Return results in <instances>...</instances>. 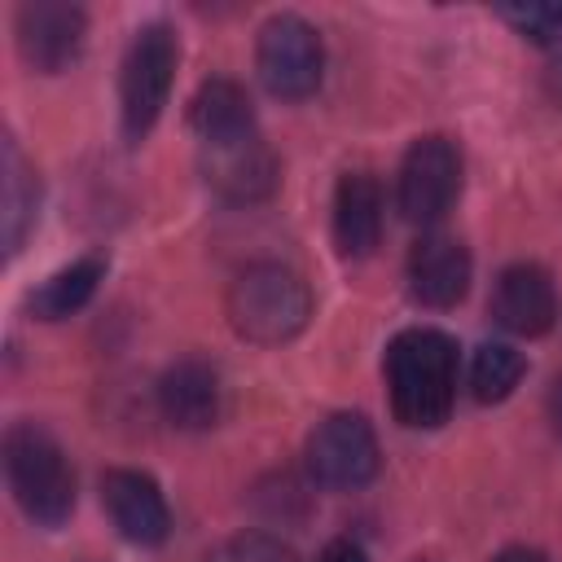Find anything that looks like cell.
Instances as JSON below:
<instances>
[{
	"label": "cell",
	"instance_id": "cell-1",
	"mask_svg": "<svg viewBox=\"0 0 562 562\" xmlns=\"http://www.w3.org/2000/svg\"><path fill=\"white\" fill-rule=\"evenodd\" d=\"M391 413L408 430H435L457 404V342L443 329H400L382 360Z\"/></svg>",
	"mask_w": 562,
	"mask_h": 562
},
{
	"label": "cell",
	"instance_id": "cell-2",
	"mask_svg": "<svg viewBox=\"0 0 562 562\" xmlns=\"http://www.w3.org/2000/svg\"><path fill=\"white\" fill-rule=\"evenodd\" d=\"M224 312L237 338L255 347H281L299 338L312 321V290L285 263H250L233 277L224 294Z\"/></svg>",
	"mask_w": 562,
	"mask_h": 562
},
{
	"label": "cell",
	"instance_id": "cell-3",
	"mask_svg": "<svg viewBox=\"0 0 562 562\" xmlns=\"http://www.w3.org/2000/svg\"><path fill=\"white\" fill-rule=\"evenodd\" d=\"M4 479L26 509L31 522L40 527H61L75 509V470L61 452V443L35 426V422H13L4 430Z\"/></svg>",
	"mask_w": 562,
	"mask_h": 562
},
{
	"label": "cell",
	"instance_id": "cell-4",
	"mask_svg": "<svg viewBox=\"0 0 562 562\" xmlns=\"http://www.w3.org/2000/svg\"><path fill=\"white\" fill-rule=\"evenodd\" d=\"M176 61H180V44L167 22H149L132 35L119 66V114L127 140H140L158 123L176 83Z\"/></svg>",
	"mask_w": 562,
	"mask_h": 562
},
{
	"label": "cell",
	"instance_id": "cell-5",
	"mask_svg": "<svg viewBox=\"0 0 562 562\" xmlns=\"http://www.w3.org/2000/svg\"><path fill=\"white\" fill-rule=\"evenodd\" d=\"M255 70L263 88L281 101H303L325 79L321 31L299 13H272L255 40Z\"/></svg>",
	"mask_w": 562,
	"mask_h": 562
},
{
	"label": "cell",
	"instance_id": "cell-6",
	"mask_svg": "<svg viewBox=\"0 0 562 562\" xmlns=\"http://www.w3.org/2000/svg\"><path fill=\"white\" fill-rule=\"evenodd\" d=\"M461 198V149L448 136H417L400 162L395 202L400 215L417 228L439 224Z\"/></svg>",
	"mask_w": 562,
	"mask_h": 562
},
{
	"label": "cell",
	"instance_id": "cell-7",
	"mask_svg": "<svg viewBox=\"0 0 562 562\" xmlns=\"http://www.w3.org/2000/svg\"><path fill=\"white\" fill-rule=\"evenodd\" d=\"M378 435L360 413H329L307 435V474L325 492H356L378 474Z\"/></svg>",
	"mask_w": 562,
	"mask_h": 562
},
{
	"label": "cell",
	"instance_id": "cell-8",
	"mask_svg": "<svg viewBox=\"0 0 562 562\" xmlns=\"http://www.w3.org/2000/svg\"><path fill=\"white\" fill-rule=\"evenodd\" d=\"M202 180L215 198L233 202V206H255V202H268L281 184V162L272 154V145L250 132L241 140H228V145H202Z\"/></svg>",
	"mask_w": 562,
	"mask_h": 562
},
{
	"label": "cell",
	"instance_id": "cell-9",
	"mask_svg": "<svg viewBox=\"0 0 562 562\" xmlns=\"http://www.w3.org/2000/svg\"><path fill=\"white\" fill-rule=\"evenodd\" d=\"M18 53L31 70L57 75L66 70L88 35V13L66 0H31L18 9Z\"/></svg>",
	"mask_w": 562,
	"mask_h": 562
},
{
	"label": "cell",
	"instance_id": "cell-10",
	"mask_svg": "<svg viewBox=\"0 0 562 562\" xmlns=\"http://www.w3.org/2000/svg\"><path fill=\"white\" fill-rule=\"evenodd\" d=\"M101 505L123 540L132 544H162L171 536V509L162 487L145 470H105Z\"/></svg>",
	"mask_w": 562,
	"mask_h": 562
},
{
	"label": "cell",
	"instance_id": "cell-11",
	"mask_svg": "<svg viewBox=\"0 0 562 562\" xmlns=\"http://www.w3.org/2000/svg\"><path fill=\"white\" fill-rule=\"evenodd\" d=\"M492 321L518 338H540L558 321V294L540 263H509L492 285Z\"/></svg>",
	"mask_w": 562,
	"mask_h": 562
},
{
	"label": "cell",
	"instance_id": "cell-12",
	"mask_svg": "<svg viewBox=\"0 0 562 562\" xmlns=\"http://www.w3.org/2000/svg\"><path fill=\"white\" fill-rule=\"evenodd\" d=\"M470 250L452 233H422L408 250V294L422 307H452L470 290Z\"/></svg>",
	"mask_w": 562,
	"mask_h": 562
},
{
	"label": "cell",
	"instance_id": "cell-13",
	"mask_svg": "<svg viewBox=\"0 0 562 562\" xmlns=\"http://www.w3.org/2000/svg\"><path fill=\"white\" fill-rule=\"evenodd\" d=\"M158 408L176 430H211L224 408V386L215 364L184 356L158 378Z\"/></svg>",
	"mask_w": 562,
	"mask_h": 562
},
{
	"label": "cell",
	"instance_id": "cell-14",
	"mask_svg": "<svg viewBox=\"0 0 562 562\" xmlns=\"http://www.w3.org/2000/svg\"><path fill=\"white\" fill-rule=\"evenodd\" d=\"M334 241L338 255L364 259L382 241V189L369 171H347L334 189Z\"/></svg>",
	"mask_w": 562,
	"mask_h": 562
},
{
	"label": "cell",
	"instance_id": "cell-15",
	"mask_svg": "<svg viewBox=\"0 0 562 562\" xmlns=\"http://www.w3.org/2000/svg\"><path fill=\"white\" fill-rule=\"evenodd\" d=\"M189 127L202 145H228L255 132V105L237 79H206L189 101Z\"/></svg>",
	"mask_w": 562,
	"mask_h": 562
},
{
	"label": "cell",
	"instance_id": "cell-16",
	"mask_svg": "<svg viewBox=\"0 0 562 562\" xmlns=\"http://www.w3.org/2000/svg\"><path fill=\"white\" fill-rule=\"evenodd\" d=\"M101 277H105V255H79V259H70L66 268H57L53 277H44V281L31 290L26 307H31L40 321H61V316L79 312V307L97 294Z\"/></svg>",
	"mask_w": 562,
	"mask_h": 562
},
{
	"label": "cell",
	"instance_id": "cell-17",
	"mask_svg": "<svg viewBox=\"0 0 562 562\" xmlns=\"http://www.w3.org/2000/svg\"><path fill=\"white\" fill-rule=\"evenodd\" d=\"M0 149H4V250L18 255L26 233H31V224H35V215H40V176L22 158L13 136H4Z\"/></svg>",
	"mask_w": 562,
	"mask_h": 562
},
{
	"label": "cell",
	"instance_id": "cell-18",
	"mask_svg": "<svg viewBox=\"0 0 562 562\" xmlns=\"http://www.w3.org/2000/svg\"><path fill=\"white\" fill-rule=\"evenodd\" d=\"M527 373V360L518 347L509 342H483L470 360V395L479 404H501L514 395V386L522 382Z\"/></svg>",
	"mask_w": 562,
	"mask_h": 562
},
{
	"label": "cell",
	"instance_id": "cell-19",
	"mask_svg": "<svg viewBox=\"0 0 562 562\" xmlns=\"http://www.w3.org/2000/svg\"><path fill=\"white\" fill-rule=\"evenodd\" d=\"M206 562H303V558L268 531H241V536H228L224 544H215L206 553Z\"/></svg>",
	"mask_w": 562,
	"mask_h": 562
},
{
	"label": "cell",
	"instance_id": "cell-20",
	"mask_svg": "<svg viewBox=\"0 0 562 562\" xmlns=\"http://www.w3.org/2000/svg\"><path fill=\"white\" fill-rule=\"evenodd\" d=\"M496 13L531 44H558L562 40V4H501Z\"/></svg>",
	"mask_w": 562,
	"mask_h": 562
},
{
	"label": "cell",
	"instance_id": "cell-21",
	"mask_svg": "<svg viewBox=\"0 0 562 562\" xmlns=\"http://www.w3.org/2000/svg\"><path fill=\"white\" fill-rule=\"evenodd\" d=\"M316 562H369V553H364V544H360V540L338 536V540H329V544L321 549V558H316Z\"/></svg>",
	"mask_w": 562,
	"mask_h": 562
},
{
	"label": "cell",
	"instance_id": "cell-22",
	"mask_svg": "<svg viewBox=\"0 0 562 562\" xmlns=\"http://www.w3.org/2000/svg\"><path fill=\"white\" fill-rule=\"evenodd\" d=\"M496 562H549L540 549H527V544H514V549H501Z\"/></svg>",
	"mask_w": 562,
	"mask_h": 562
},
{
	"label": "cell",
	"instance_id": "cell-23",
	"mask_svg": "<svg viewBox=\"0 0 562 562\" xmlns=\"http://www.w3.org/2000/svg\"><path fill=\"white\" fill-rule=\"evenodd\" d=\"M549 422H553V430L562 435V378H558L553 391H549Z\"/></svg>",
	"mask_w": 562,
	"mask_h": 562
}]
</instances>
